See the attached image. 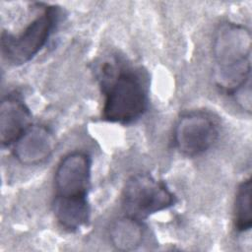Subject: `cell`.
<instances>
[{
    "label": "cell",
    "mask_w": 252,
    "mask_h": 252,
    "mask_svg": "<svg viewBox=\"0 0 252 252\" xmlns=\"http://www.w3.org/2000/svg\"><path fill=\"white\" fill-rule=\"evenodd\" d=\"M91 157L81 151L64 156L54 174V199L62 201H86L91 188Z\"/></svg>",
    "instance_id": "cell-5"
},
{
    "label": "cell",
    "mask_w": 252,
    "mask_h": 252,
    "mask_svg": "<svg viewBox=\"0 0 252 252\" xmlns=\"http://www.w3.org/2000/svg\"><path fill=\"white\" fill-rule=\"evenodd\" d=\"M103 72L110 75V80L103 82L104 101L102 118L111 123L129 124L139 119L147 110L148 94L139 74L131 69H120L117 74L111 67Z\"/></svg>",
    "instance_id": "cell-2"
},
{
    "label": "cell",
    "mask_w": 252,
    "mask_h": 252,
    "mask_svg": "<svg viewBox=\"0 0 252 252\" xmlns=\"http://www.w3.org/2000/svg\"><path fill=\"white\" fill-rule=\"evenodd\" d=\"M32 113L16 95H7L0 106V140L3 147L14 143L32 126Z\"/></svg>",
    "instance_id": "cell-8"
},
{
    "label": "cell",
    "mask_w": 252,
    "mask_h": 252,
    "mask_svg": "<svg viewBox=\"0 0 252 252\" xmlns=\"http://www.w3.org/2000/svg\"><path fill=\"white\" fill-rule=\"evenodd\" d=\"M140 220L127 216L117 220L112 224L109 230V237L116 249L132 251L142 244L145 230Z\"/></svg>",
    "instance_id": "cell-9"
},
{
    "label": "cell",
    "mask_w": 252,
    "mask_h": 252,
    "mask_svg": "<svg viewBox=\"0 0 252 252\" xmlns=\"http://www.w3.org/2000/svg\"><path fill=\"white\" fill-rule=\"evenodd\" d=\"M176 198L164 182L146 173L131 176L122 191V207L127 216L141 220L173 206Z\"/></svg>",
    "instance_id": "cell-4"
},
{
    "label": "cell",
    "mask_w": 252,
    "mask_h": 252,
    "mask_svg": "<svg viewBox=\"0 0 252 252\" xmlns=\"http://www.w3.org/2000/svg\"><path fill=\"white\" fill-rule=\"evenodd\" d=\"M233 223L239 232L247 231L252 225L251 179L243 180L237 188L233 207Z\"/></svg>",
    "instance_id": "cell-11"
},
{
    "label": "cell",
    "mask_w": 252,
    "mask_h": 252,
    "mask_svg": "<svg viewBox=\"0 0 252 252\" xmlns=\"http://www.w3.org/2000/svg\"><path fill=\"white\" fill-rule=\"evenodd\" d=\"M13 146L14 157L21 163L35 165L50 157L54 151L55 140L46 127L32 125Z\"/></svg>",
    "instance_id": "cell-7"
},
{
    "label": "cell",
    "mask_w": 252,
    "mask_h": 252,
    "mask_svg": "<svg viewBox=\"0 0 252 252\" xmlns=\"http://www.w3.org/2000/svg\"><path fill=\"white\" fill-rule=\"evenodd\" d=\"M251 81V80H250ZM248 81L238 90H236L231 95L234 97L235 101L241 106L242 109L251 112V83Z\"/></svg>",
    "instance_id": "cell-12"
},
{
    "label": "cell",
    "mask_w": 252,
    "mask_h": 252,
    "mask_svg": "<svg viewBox=\"0 0 252 252\" xmlns=\"http://www.w3.org/2000/svg\"><path fill=\"white\" fill-rule=\"evenodd\" d=\"M219 137L216 121L203 112H190L182 115L173 132L176 149L186 157H197L207 152Z\"/></svg>",
    "instance_id": "cell-6"
},
{
    "label": "cell",
    "mask_w": 252,
    "mask_h": 252,
    "mask_svg": "<svg viewBox=\"0 0 252 252\" xmlns=\"http://www.w3.org/2000/svg\"><path fill=\"white\" fill-rule=\"evenodd\" d=\"M53 213L58 223L68 231H76L90 220V205L87 201L53 200Z\"/></svg>",
    "instance_id": "cell-10"
},
{
    "label": "cell",
    "mask_w": 252,
    "mask_h": 252,
    "mask_svg": "<svg viewBox=\"0 0 252 252\" xmlns=\"http://www.w3.org/2000/svg\"><path fill=\"white\" fill-rule=\"evenodd\" d=\"M58 18V7L47 6L22 32L15 35L3 32L1 34L3 59L13 66H19L32 60L46 44Z\"/></svg>",
    "instance_id": "cell-3"
},
{
    "label": "cell",
    "mask_w": 252,
    "mask_h": 252,
    "mask_svg": "<svg viewBox=\"0 0 252 252\" xmlns=\"http://www.w3.org/2000/svg\"><path fill=\"white\" fill-rule=\"evenodd\" d=\"M215 82L231 95L251 79V33L247 28L225 23L218 29L214 43Z\"/></svg>",
    "instance_id": "cell-1"
}]
</instances>
